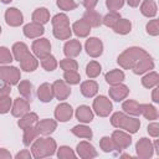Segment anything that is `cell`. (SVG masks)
<instances>
[{"instance_id": "obj_1", "label": "cell", "mask_w": 159, "mask_h": 159, "mask_svg": "<svg viewBox=\"0 0 159 159\" xmlns=\"http://www.w3.org/2000/svg\"><path fill=\"white\" fill-rule=\"evenodd\" d=\"M148 56V52L145 50H143L142 47H137V46H133V47H129L127 50H124L117 58V62L118 65L124 68V70H132L133 66L139 61L142 60L143 57Z\"/></svg>"}, {"instance_id": "obj_2", "label": "cell", "mask_w": 159, "mask_h": 159, "mask_svg": "<svg viewBox=\"0 0 159 159\" xmlns=\"http://www.w3.org/2000/svg\"><path fill=\"white\" fill-rule=\"evenodd\" d=\"M56 149H57L56 142L51 137L39 138L31 145V154H32L34 158L41 159V158H46V157L53 155Z\"/></svg>"}, {"instance_id": "obj_3", "label": "cell", "mask_w": 159, "mask_h": 159, "mask_svg": "<svg viewBox=\"0 0 159 159\" xmlns=\"http://www.w3.org/2000/svg\"><path fill=\"white\" fill-rule=\"evenodd\" d=\"M111 124L116 128L124 129L128 133H137L140 128V120L127 116L124 112H116L111 117Z\"/></svg>"}, {"instance_id": "obj_4", "label": "cell", "mask_w": 159, "mask_h": 159, "mask_svg": "<svg viewBox=\"0 0 159 159\" xmlns=\"http://www.w3.org/2000/svg\"><path fill=\"white\" fill-rule=\"evenodd\" d=\"M53 26V36L58 40H68L72 35V30L70 27V20L65 14H57L51 20Z\"/></svg>"}, {"instance_id": "obj_5", "label": "cell", "mask_w": 159, "mask_h": 159, "mask_svg": "<svg viewBox=\"0 0 159 159\" xmlns=\"http://www.w3.org/2000/svg\"><path fill=\"white\" fill-rule=\"evenodd\" d=\"M20 70L15 66H1V80L5 84H16L20 81Z\"/></svg>"}, {"instance_id": "obj_6", "label": "cell", "mask_w": 159, "mask_h": 159, "mask_svg": "<svg viewBox=\"0 0 159 159\" xmlns=\"http://www.w3.org/2000/svg\"><path fill=\"white\" fill-rule=\"evenodd\" d=\"M112 108H113L112 102L106 96H98L93 101V109H94L96 114L99 117L109 116V113L112 112Z\"/></svg>"}, {"instance_id": "obj_7", "label": "cell", "mask_w": 159, "mask_h": 159, "mask_svg": "<svg viewBox=\"0 0 159 159\" xmlns=\"http://www.w3.org/2000/svg\"><path fill=\"white\" fill-rule=\"evenodd\" d=\"M135 152L137 157L140 159H149L154 154L153 143L148 138H140L135 144Z\"/></svg>"}, {"instance_id": "obj_8", "label": "cell", "mask_w": 159, "mask_h": 159, "mask_svg": "<svg viewBox=\"0 0 159 159\" xmlns=\"http://www.w3.org/2000/svg\"><path fill=\"white\" fill-rule=\"evenodd\" d=\"M32 51H34V55L39 58H42L47 55H50L51 52V43L47 39H39V40H35L32 42Z\"/></svg>"}, {"instance_id": "obj_9", "label": "cell", "mask_w": 159, "mask_h": 159, "mask_svg": "<svg viewBox=\"0 0 159 159\" xmlns=\"http://www.w3.org/2000/svg\"><path fill=\"white\" fill-rule=\"evenodd\" d=\"M112 140L114 142L116 147L118 150H122V149H127L130 144H132V137L123 132V130H114L112 133Z\"/></svg>"}, {"instance_id": "obj_10", "label": "cell", "mask_w": 159, "mask_h": 159, "mask_svg": "<svg viewBox=\"0 0 159 159\" xmlns=\"http://www.w3.org/2000/svg\"><path fill=\"white\" fill-rule=\"evenodd\" d=\"M84 48L91 57H99L103 52V43L97 37H89L84 43Z\"/></svg>"}, {"instance_id": "obj_11", "label": "cell", "mask_w": 159, "mask_h": 159, "mask_svg": "<svg viewBox=\"0 0 159 159\" xmlns=\"http://www.w3.org/2000/svg\"><path fill=\"white\" fill-rule=\"evenodd\" d=\"M5 21L9 26H12V27L20 26L24 21L22 12L16 7H9L5 11Z\"/></svg>"}, {"instance_id": "obj_12", "label": "cell", "mask_w": 159, "mask_h": 159, "mask_svg": "<svg viewBox=\"0 0 159 159\" xmlns=\"http://www.w3.org/2000/svg\"><path fill=\"white\" fill-rule=\"evenodd\" d=\"M108 93H109V97H111L113 101L120 102V101L125 99L127 96L129 94V88H128L125 84H123V83H118V84H113V86L109 88Z\"/></svg>"}, {"instance_id": "obj_13", "label": "cell", "mask_w": 159, "mask_h": 159, "mask_svg": "<svg viewBox=\"0 0 159 159\" xmlns=\"http://www.w3.org/2000/svg\"><path fill=\"white\" fill-rule=\"evenodd\" d=\"M77 154L82 159H91V158H96L98 155L94 147L89 142H86V140L80 142L77 144Z\"/></svg>"}, {"instance_id": "obj_14", "label": "cell", "mask_w": 159, "mask_h": 159, "mask_svg": "<svg viewBox=\"0 0 159 159\" xmlns=\"http://www.w3.org/2000/svg\"><path fill=\"white\" fill-rule=\"evenodd\" d=\"M52 88H53V94L58 101H63L71 94V88L62 80L55 81L52 84Z\"/></svg>"}, {"instance_id": "obj_15", "label": "cell", "mask_w": 159, "mask_h": 159, "mask_svg": "<svg viewBox=\"0 0 159 159\" xmlns=\"http://www.w3.org/2000/svg\"><path fill=\"white\" fill-rule=\"evenodd\" d=\"M73 114V109L68 103H60L55 108V118L60 122H67L71 119Z\"/></svg>"}, {"instance_id": "obj_16", "label": "cell", "mask_w": 159, "mask_h": 159, "mask_svg": "<svg viewBox=\"0 0 159 159\" xmlns=\"http://www.w3.org/2000/svg\"><path fill=\"white\" fill-rule=\"evenodd\" d=\"M27 112H30V103L24 98H16L14 101V104L11 106V114L20 118Z\"/></svg>"}, {"instance_id": "obj_17", "label": "cell", "mask_w": 159, "mask_h": 159, "mask_svg": "<svg viewBox=\"0 0 159 159\" xmlns=\"http://www.w3.org/2000/svg\"><path fill=\"white\" fill-rule=\"evenodd\" d=\"M154 68V61L153 58L148 55L145 57H143L142 60H139L134 66H133V72L135 75H143L145 72H148L149 70H153Z\"/></svg>"}, {"instance_id": "obj_18", "label": "cell", "mask_w": 159, "mask_h": 159, "mask_svg": "<svg viewBox=\"0 0 159 159\" xmlns=\"http://www.w3.org/2000/svg\"><path fill=\"white\" fill-rule=\"evenodd\" d=\"M35 125H36L39 134H42V135H50L57 128V123L53 119H42V120L37 122Z\"/></svg>"}, {"instance_id": "obj_19", "label": "cell", "mask_w": 159, "mask_h": 159, "mask_svg": "<svg viewBox=\"0 0 159 159\" xmlns=\"http://www.w3.org/2000/svg\"><path fill=\"white\" fill-rule=\"evenodd\" d=\"M37 97L41 102L43 103H48L53 99L55 94H53V88H52V84L50 83H42L37 88Z\"/></svg>"}, {"instance_id": "obj_20", "label": "cell", "mask_w": 159, "mask_h": 159, "mask_svg": "<svg viewBox=\"0 0 159 159\" xmlns=\"http://www.w3.org/2000/svg\"><path fill=\"white\" fill-rule=\"evenodd\" d=\"M45 32V29H43V25H40V24H36V22H30L27 25L24 26V35L29 39H36V37H40L42 36Z\"/></svg>"}, {"instance_id": "obj_21", "label": "cell", "mask_w": 159, "mask_h": 159, "mask_svg": "<svg viewBox=\"0 0 159 159\" xmlns=\"http://www.w3.org/2000/svg\"><path fill=\"white\" fill-rule=\"evenodd\" d=\"M81 51H82V45L78 40H70L63 46V52L67 57H76L81 53Z\"/></svg>"}, {"instance_id": "obj_22", "label": "cell", "mask_w": 159, "mask_h": 159, "mask_svg": "<svg viewBox=\"0 0 159 159\" xmlns=\"http://www.w3.org/2000/svg\"><path fill=\"white\" fill-rule=\"evenodd\" d=\"M76 118L82 123H91L93 120V112L88 106H80L76 109Z\"/></svg>"}, {"instance_id": "obj_23", "label": "cell", "mask_w": 159, "mask_h": 159, "mask_svg": "<svg viewBox=\"0 0 159 159\" xmlns=\"http://www.w3.org/2000/svg\"><path fill=\"white\" fill-rule=\"evenodd\" d=\"M98 92V84L96 81H84L81 83V93L87 97V98H91V97H94Z\"/></svg>"}, {"instance_id": "obj_24", "label": "cell", "mask_w": 159, "mask_h": 159, "mask_svg": "<svg viewBox=\"0 0 159 159\" xmlns=\"http://www.w3.org/2000/svg\"><path fill=\"white\" fill-rule=\"evenodd\" d=\"M37 122H39L37 114L34 113V112H27V113H25L22 117H20V119H19V122H17V125H19L21 129H26V128H29V127L35 125Z\"/></svg>"}, {"instance_id": "obj_25", "label": "cell", "mask_w": 159, "mask_h": 159, "mask_svg": "<svg viewBox=\"0 0 159 159\" xmlns=\"http://www.w3.org/2000/svg\"><path fill=\"white\" fill-rule=\"evenodd\" d=\"M20 66H21V70L26 71V72H32L37 68L39 66V61L36 60V57L34 55H31L30 52L20 61Z\"/></svg>"}, {"instance_id": "obj_26", "label": "cell", "mask_w": 159, "mask_h": 159, "mask_svg": "<svg viewBox=\"0 0 159 159\" xmlns=\"http://www.w3.org/2000/svg\"><path fill=\"white\" fill-rule=\"evenodd\" d=\"M83 20L91 26V27H98L102 25V16L94 11L93 9L92 10H87L83 15Z\"/></svg>"}, {"instance_id": "obj_27", "label": "cell", "mask_w": 159, "mask_h": 159, "mask_svg": "<svg viewBox=\"0 0 159 159\" xmlns=\"http://www.w3.org/2000/svg\"><path fill=\"white\" fill-rule=\"evenodd\" d=\"M50 21V12L46 7H39L32 12V22L45 25Z\"/></svg>"}, {"instance_id": "obj_28", "label": "cell", "mask_w": 159, "mask_h": 159, "mask_svg": "<svg viewBox=\"0 0 159 159\" xmlns=\"http://www.w3.org/2000/svg\"><path fill=\"white\" fill-rule=\"evenodd\" d=\"M72 30L78 37H87L89 35V32H91V26L83 19H81V20H78V21H76L73 24Z\"/></svg>"}, {"instance_id": "obj_29", "label": "cell", "mask_w": 159, "mask_h": 159, "mask_svg": "<svg viewBox=\"0 0 159 159\" xmlns=\"http://www.w3.org/2000/svg\"><path fill=\"white\" fill-rule=\"evenodd\" d=\"M124 72L122 70H112L109 72L106 73L104 78H106V82L111 86L113 84H118V83H122L124 81Z\"/></svg>"}, {"instance_id": "obj_30", "label": "cell", "mask_w": 159, "mask_h": 159, "mask_svg": "<svg viewBox=\"0 0 159 159\" xmlns=\"http://www.w3.org/2000/svg\"><path fill=\"white\" fill-rule=\"evenodd\" d=\"M122 109L124 113L129 114V116H139L140 114V108H139V103L134 99H127L123 102L122 104Z\"/></svg>"}, {"instance_id": "obj_31", "label": "cell", "mask_w": 159, "mask_h": 159, "mask_svg": "<svg viewBox=\"0 0 159 159\" xmlns=\"http://www.w3.org/2000/svg\"><path fill=\"white\" fill-rule=\"evenodd\" d=\"M140 12L147 17H154L157 15V4L154 0H144L140 5Z\"/></svg>"}, {"instance_id": "obj_32", "label": "cell", "mask_w": 159, "mask_h": 159, "mask_svg": "<svg viewBox=\"0 0 159 159\" xmlns=\"http://www.w3.org/2000/svg\"><path fill=\"white\" fill-rule=\"evenodd\" d=\"M113 30H114V32H117L119 35H127L132 30V22L128 19H122L120 17L117 21V24L113 26Z\"/></svg>"}, {"instance_id": "obj_33", "label": "cell", "mask_w": 159, "mask_h": 159, "mask_svg": "<svg viewBox=\"0 0 159 159\" xmlns=\"http://www.w3.org/2000/svg\"><path fill=\"white\" fill-rule=\"evenodd\" d=\"M11 50H12V53H14L15 60L19 61V62L29 53V48H27L26 43H24V42H15L12 45V48Z\"/></svg>"}, {"instance_id": "obj_34", "label": "cell", "mask_w": 159, "mask_h": 159, "mask_svg": "<svg viewBox=\"0 0 159 159\" xmlns=\"http://www.w3.org/2000/svg\"><path fill=\"white\" fill-rule=\"evenodd\" d=\"M139 108H140V114H143L145 119L154 120V119L158 118V111L154 106H152V104H139Z\"/></svg>"}, {"instance_id": "obj_35", "label": "cell", "mask_w": 159, "mask_h": 159, "mask_svg": "<svg viewBox=\"0 0 159 159\" xmlns=\"http://www.w3.org/2000/svg\"><path fill=\"white\" fill-rule=\"evenodd\" d=\"M158 83H159V75L155 71H152V72L147 73L142 78V84L145 88H153V87L158 86Z\"/></svg>"}, {"instance_id": "obj_36", "label": "cell", "mask_w": 159, "mask_h": 159, "mask_svg": "<svg viewBox=\"0 0 159 159\" xmlns=\"http://www.w3.org/2000/svg\"><path fill=\"white\" fill-rule=\"evenodd\" d=\"M71 132H72L76 137H78V138H84V139H91L92 135H93V133H92V130L89 129V127H87V125H84V124L75 125V127L71 129Z\"/></svg>"}, {"instance_id": "obj_37", "label": "cell", "mask_w": 159, "mask_h": 159, "mask_svg": "<svg viewBox=\"0 0 159 159\" xmlns=\"http://www.w3.org/2000/svg\"><path fill=\"white\" fill-rule=\"evenodd\" d=\"M39 135V132L36 129V125L29 127L26 129H24V135H22V142L26 147H29L30 144H32V142L36 139V137Z\"/></svg>"}, {"instance_id": "obj_38", "label": "cell", "mask_w": 159, "mask_h": 159, "mask_svg": "<svg viewBox=\"0 0 159 159\" xmlns=\"http://www.w3.org/2000/svg\"><path fill=\"white\" fill-rule=\"evenodd\" d=\"M17 89H19V93L25 99H31V97H32V84H31L30 81H26V80L25 81H21L19 83Z\"/></svg>"}, {"instance_id": "obj_39", "label": "cell", "mask_w": 159, "mask_h": 159, "mask_svg": "<svg viewBox=\"0 0 159 159\" xmlns=\"http://www.w3.org/2000/svg\"><path fill=\"white\" fill-rule=\"evenodd\" d=\"M101 70H102V67H101V65L97 61H91L86 66V75L89 78H96L97 76H99Z\"/></svg>"}, {"instance_id": "obj_40", "label": "cell", "mask_w": 159, "mask_h": 159, "mask_svg": "<svg viewBox=\"0 0 159 159\" xmlns=\"http://www.w3.org/2000/svg\"><path fill=\"white\" fill-rule=\"evenodd\" d=\"M119 19H120V15L117 11H111L104 17H102V24L106 25L107 27H112L113 29V26L117 24V21Z\"/></svg>"}, {"instance_id": "obj_41", "label": "cell", "mask_w": 159, "mask_h": 159, "mask_svg": "<svg viewBox=\"0 0 159 159\" xmlns=\"http://www.w3.org/2000/svg\"><path fill=\"white\" fill-rule=\"evenodd\" d=\"M40 60H41V66L46 71H53V70H56V67H57V60L51 53L47 55V56H45V57H42V58H40Z\"/></svg>"}, {"instance_id": "obj_42", "label": "cell", "mask_w": 159, "mask_h": 159, "mask_svg": "<svg viewBox=\"0 0 159 159\" xmlns=\"http://www.w3.org/2000/svg\"><path fill=\"white\" fill-rule=\"evenodd\" d=\"M99 147H101V149H102L103 152H106V153H112V152H114V150H118L117 147H116V144H114V142H113L112 138H109V137H103V138L99 140Z\"/></svg>"}, {"instance_id": "obj_43", "label": "cell", "mask_w": 159, "mask_h": 159, "mask_svg": "<svg viewBox=\"0 0 159 159\" xmlns=\"http://www.w3.org/2000/svg\"><path fill=\"white\" fill-rule=\"evenodd\" d=\"M60 67L63 71H77L78 70V63L76 62V60H72L71 57L63 58L60 61Z\"/></svg>"}, {"instance_id": "obj_44", "label": "cell", "mask_w": 159, "mask_h": 159, "mask_svg": "<svg viewBox=\"0 0 159 159\" xmlns=\"http://www.w3.org/2000/svg\"><path fill=\"white\" fill-rule=\"evenodd\" d=\"M57 157H58V159H75L76 154H75V152L70 147L62 145L57 150Z\"/></svg>"}, {"instance_id": "obj_45", "label": "cell", "mask_w": 159, "mask_h": 159, "mask_svg": "<svg viewBox=\"0 0 159 159\" xmlns=\"http://www.w3.org/2000/svg\"><path fill=\"white\" fill-rule=\"evenodd\" d=\"M63 78L68 84H77L81 81V76L77 71H65Z\"/></svg>"}, {"instance_id": "obj_46", "label": "cell", "mask_w": 159, "mask_h": 159, "mask_svg": "<svg viewBox=\"0 0 159 159\" xmlns=\"http://www.w3.org/2000/svg\"><path fill=\"white\" fill-rule=\"evenodd\" d=\"M56 4L61 10L65 11H71L77 7V2L75 0H57Z\"/></svg>"}, {"instance_id": "obj_47", "label": "cell", "mask_w": 159, "mask_h": 159, "mask_svg": "<svg viewBox=\"0 0 159 159\" xmlns=\"http://www.w3.org/2000/svg\"><path fill=\"white\" fill-rule=\"evenodd\" d=\"M11 61H12V55H11L10 50L7 47L0 46V63L6 65V63H10Z\"/></svg>"}, {"instance_id": "obj_48", "label": "cell", "mask_w": 159, "mask_h": 159, "mask_svg": "<svg viewBox=\"0 0 159 159\" xmlns=\"http://www.w3.org/2000/svg\"><path fill=\"white\" fill-rule=\"evenodd\" d=\"M147 32L152 36L159 35V21L157 19H153L147 24Z\"/></svg>"}, {"instance_id": "obj_49", "label": "cell", "mask_w": 159, "mask_h": 159, "mask_svg": "<svg viewBox=\"0 0 159 159\" xmlns=\"http://www.w3.org/2000/svg\"><path fill=\"white\" fill-rule=\"evenodd\" d=\"M12 101L10 97H6L4 99H0V114H5L11 109Z\"/></svg>"}, {"instance_id": "obj_50", "label": "cell", "mask_w": 159, "mask_h": 159, "mask_svg": "<svg viewBox=\"0 0 159 159\" xmlns=\"http://www.w3.org/2000/svg\"><path fill=\"white\" fill-rule=\"evenodd\" d=\"M106 5L111 11H117L124 5V0H106Z\"/></svg>"}, {"instance_id": "obj_51", "label": "cell", "mask_w": 159, "mask_h": 159, "mask_svg": "<svg viewBox=\"0 0 159 159\" xmlns=\"http://www.w3.org/2000/svg\"><path fill=\"white\" fill-rule=\"evenodd\" d=\"M148 133H149V135L157 138V137L159 135V124H158L157 122L150 123V124L148 125Z\"/></svg>"}, {"instance_id": "obj_52", "label": "cell", "mask_w": 159, "mask_h": 159, "mask_svg": "<svg viewBox=\"0 0 159 159\" xmlns=\"http://www.w3.org/2000/svg\"><path fill=\"white\" fill-rule=\"evenodd\" d=\"M10 92H11V88H10V84H5L2 87H0V99H4L6 97L10 96Z\"/></svg>"}, {"instance_id": "obj_53", "label": "cell", "mask_w": 159, "mask_h": 159, "mask_svg": "<svg viewBox=\"0 0 159 159\" xmlns=\"http://www.w3.org/2000/svg\"><path fill=\"white\" fill-rule=\"evenodd\" d=\"M31 157H32V154H31L29 150H26V149H24V150L19 152V153L15 155V158H16V159H30Z\"/></svg>"}, {"instance_id": "obj_54", "label": "cell", "mask_w": 159, "mask_h": 159, "mask_svg": "<svg viewBox=\"0 0 159 159\" xmlns=\"http://www.w3.org/2000/svg\"><path fill=\"white\" fill-rule=\"evenodd\" d=\"M98 0H83V6L86 7V10H92L96 7Z\"/></svg>"}, {"instance_id": "obj_55", "label": "cell", "mask_w": 159, "mask_h": 159, "mask_svg": "<svg viewBox=\"0 0 159 159\" xmlns=\"http://www.w3.org/2000/svg\"><path fill=\"white\" fill-rule=\"evenodd\" d=\"M0 159H11L10 152L5 148H0Z\"/></svg>"}, {"instance_id": "obj_56", "label": "cell", "mask_w": 159, "mask_h": 159, "mask_svg": "<svg viewBox=\"0 0 159 159\" xmlns=\"http://www.w3.org/2000/svg\"><path fill=\"white\" fill-rule=\"evenodd\" d=\"M153 88L154 89H153V93H152V99H153V102L158 103L159 102V88H158V86H155Z\"/></svg>"}, {"instance_id": "obj_57", "label": "cell", "mask_w": 159, "mask_h": 159, "mask_svg": "<svg viewBox=\"0 0 159 159\" xmlns=\"http://www.w3.org/2000/svg\"><path fill=\"white\" fill-rule=\"evenodd\" d=\"M142 0H127V2H128V5L129 6H132V7H137L138 5H139V2H140Z\"/></svg>"}, {"instance_id": "obj_58", "label": "cell", "mask_w": 159, "mask_h": 159, "mask_svg": "<svg viewBox=\"0 0 159 159\" xmlns=\"http://www.w3.org/2000/svg\"><path fill=\"white\" fill-rule=\"evenodd\" d=\"M12 0H1V2H4V4H9V2H11Z\"/></svg>"}, {"instance_id": "obj_59", "label": "cell", "mask_w": 159, "mask_h": 159, "mask_svg": "<svg viewBox=\"0 0 159 159\" xmlns=\"http://www.w3.org/2000/svg\"><path fill=\"white\" fill-rule=\"evenodd\" d=\"M0 80H1V66H0Z\"/></svg>"}, {"instance_id": "obj_60", "label": "cell", "mask_w": 159, "mask_h": 159, "mask_svg": "<svg viewBox=\"0 0 159 159\" xmlns=\"http://www.w3.org/2000/svg\"><path fill=\"white\" fill-rule=\"evenodd\" d=\"M0 34H1V26H0Z\"/></svg>"}]
</instances>
